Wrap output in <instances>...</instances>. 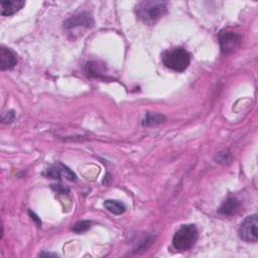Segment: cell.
Here are the masks:
<instances>
[{
	"label": "cell",
	"mask_w": 258,
	"mask_h": 258,
	"mask_svg": "<svg viewBox=\"0 0 258 258\" xmlns=\"http://www.w3.org/2000/svg\"><path fill=\"white\" fill-rule=\"evenodd\" d=\"M167 10V3L165 1H148L139 2L136 6V15L144 24L153 25L161 19Z\"/></svg>",
	"instance_id": "cell-1"
},
{
	"label": "cell",
	"mask_w": 258,
	"mask_h": 258,
	"mask_svg": "<svg viewBox=\"0 0 258 258\" xmlns=\"http://www.w3.org/2000/svg\"><path fill=\"white\" fill-rule=\"evenodd\" d=\"M165 66L177 72H184L191 63L190 54L183 48H176L166 51L162 56Z\"/></svg>",
	"instance_id": "cell-3"
},
{
	"label": "cell",
	"mask_w": 258,
	"mask_h": 258,
	"mask_svg": "<svg viewBox=\"0 0 258 258\" xmlns=\"http://www.w3.org/2000/svg\"><path fill=\"white\" fill-rule=\"evenodd\" d=\"M57 187H55V185H54V189L58 192V193H61V194H66V193H68L69 192V190L68 189H64V187H62L61 185H56Z\"/></svg>",
	"instance_id": "cell-16"
},
{
	"label": "cell",
	"mask_w": 258,
	"mask_h": 258,
	"mask_svg": "<svg viewBox=\"0 0 258 258\" xmlns=\"http://www.w3.org/2000/svg\"><path fill=\"white\" fill-rule=\"evenodd\" d=\"M90 227H91V222L81 221V222H78L77 224H75L74 227L72 228V230L76 233H83L85 231H87Z\"/></svg>",
	"instance_id": "cell-13"
},
{
	"label": "cell",
	"mask_w": 258,
	"mask_h": 258,
	"mask_svg": "<svg viewBox=\"0 0 258 258\" xmlns=\"http://www.w3.org/2000/svg\"><path fill=\"white\" fill-rule=\"evenodd\" d=\"M257 215H251L244 219L239 227V236L245 242L255 243L258 239V219Z\"/></svg>",
	"instance_id": "cell-4"
},
{
	"label": "cell",
	"mask_w": 258,
	"mask_h": 258,
	"mask_svg": "<svg viewBox=\"0 0 258 258\" xmlns=\"http://www.w3.org/2000/svg\"><path fill=\"white\" fill-rule=\"evenodd\" d=\"M105 209L114 214V215H121L126 211V207L123 203L115 200H107L104 202Z\"/></svg>",
	"instance_id": "cell-12"
},
{
	"label": "cell",
	"mask_w": 258,
	"mask_h": 258,
	"mask_svg": "<svg viewBox=\"0 0 258 258\" xmlns=\"http://www.w3.org/2000/svg\"><path fill=\"white\" fill-rule=\"evenodd\" d=\"M94 25V19L91 14L88 12H79L77 14H74L69 19L64 21V27L66 30H75L79 28H85L89 29L92 28Z\"/></svg>",
	"instance_id": "cell-6"
},
{
	"label": "cell",
	"mask_w": 258,
	"mask_h": 258,
	"mask_svg": "<svg viewBox=\"0 0 258 258\" xmlns=\"http://www.w3.org/2000/svg\"><path fill=\"white\" fill-rule=\"evenodd\" d=\"M40 256H44V255H47V256H57V254H52V253H41L39 254Z\"/></svg>",
	"instance_id": "cell-17"
},
{
	"label": "cell",
	"mask_w": 258,
	"mask_h": 258,
	"mask_svg": "<svg viewBox=\"0 0 258 258\" xmlns=\"http://www.w3.org/2000/svg\"><path fill=\"white\" fill-rule=\"evenodd\" d=\"M47 177L55 180H61V178L67 179L68 181H75L76 180V175L73 171L67 167L66 165H64L62 163H57L52 165L47 169Z\"/></svg>",
	"instance_id": "cell-7"
},
{
	"label": "cell",
	"mask_w": 258,
	"mask_h": 258,
	"mask_svg": "<svg viewBox=\"0 0 258 258\" xmlns=\"http://www.w3.org/2000/svg\"><path fill=\"white\" fill-rule=\"evenodd\" d=\"M166 120L165 116L160 113H152V112H148L145 116V118L143 119V126L146 127H150V126H157L160 125L161 123H163Z\"/></svg>",
	"instance_id": "cell-11"
},
{
	"label": "cell",
	"mask_w": 258,
	"mask_h": 258,
	"mask_svg": "<svg viewBox=\"0 0 258 258\" xmlns=\"http://www.w3.org/2000/svg\"><path fill=\"white\" fill-rule=\"evenodd\" d=\"M199 237V231L196 225H183L175 234L173 245L177 250L186 251L194 247Z\"/></svg>",
	"instance_id": "cell-2"
},
{
	"label": "cell",
	"mask_w": 258,
	"mask_h": 258,
	"mask_svg": "<svg viewBox=\"0 0 258 258\" xmlns=\"http://www.w3.org/2000/svg\"><path fill=\"white\" fill-rule=\"evenodd\" d=\"M26 5L24 0H2L1 1V15L9 16L16 13Z\"/></svg>",
	"instance_id": "cell-9"
},
{
	"label": "cell",
	"mask_w": 258,
	"mask_h": 258,
	"mask_svg": "<svg viewBox=\"0 0 258 258\" xmlns=\"http://www.w3.org/2000/svg\"><path fill=\"white\" fill-rule=\"evenodd\" d=\"M240 203L237 199L234 197H230L222 204V206L219 209V212L222 215H225V216H231V215L237 212Z\"/></svg>",
	"instance_id": "cell-10"
},
{
	"label": "cell",
	"mask_w": 258,
	"mask_h": 258,
	"mask_svg": "<svg viewBox=\"0 0 258 258\" xmlns=\"http://www.w3.org/2000/svg\"><path fill=\"white\" fill-rule=\"evenodd\" d=\"M17 64V55L9 48H0V69L1 71L10 70Z\"/></svg>",
	"instance_id": "cell-8"
},
{
	"label": "cell",
	"mask_w": 258,
	"mask_h": 258,
	"mask_svg": "<svg viewBox=\"0 0 258 258\" xmlns=\"http://www.w3.org/2000/svg\"><path fill=\"white\" fill-rule=\"evenodd\" d=\"M231 161V155L229 153H220L217 156V162H230Z\"/></svg>",
	"instance_id": "cell-14"
},
{
	"label": "cell",
	"mask_w": 258,
	"mask_h": 258,
	"mask_svg": "<svg viewBox=\"0 0 258 258\" xmlns=\"http://www.w3.org/2000/svg\"><path fill=\"white\" fill-rule=\"evenodd\" d=\"M241 35L230 31H223L219 34V44L223 55L233 54L241 45Z\"/></svg>",
	"instance_id": "cell-5"
},
{
	"label": "cell",
	"mask_w": 258,
	"mask_h": 258,
	"mask_svg": "<svg viewBox=\"0 0 258 258\" xmlns=\"http://www.w3.org/2000/svg\"><path fill=\"white\" fill-rule=\"evenodd\" d=\"M15 119V114L13 111H9V112H6L3 116H2V121L4 123H10L12 121H14Z\"/></svg>",
	"instance_id": "cell-15"
}]
</instances>
